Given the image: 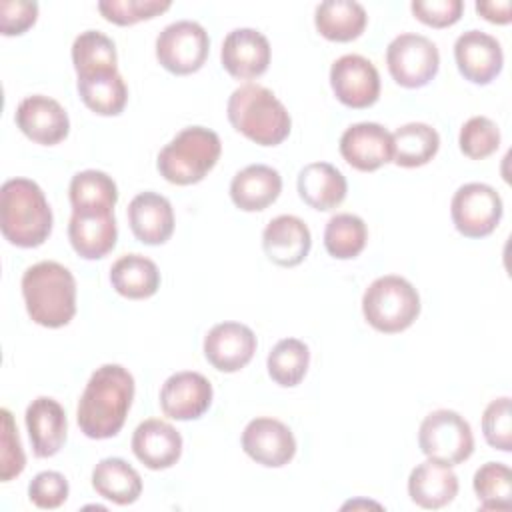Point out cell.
<instances>
[{
	"mask_svg": "<svg viewBox=\"0 0 512 512\" xmlns=\"http://www.w3.org/2000/svg\"><path fill=\"white\" fill-rule=\"evenodd\" d=\"M482 434L492 448L502 452L512 450V408L508 396L496 398L484 408Z\"/></svg>",
	"mask_w": 512,
	"mask_h": 512,
	"instance_id": "cell-39",
	"label": "cell"
},
{
	"mask_svg": "<svg viewBox=\"0 0 512 512\" xmlns=\"http://www.w3.org/2000/svg\"><path fill=\"white\" fill-rule=\"evenodd\" d=\"M70 486L64 474L54 470L38 472L28 484V498L36 508L54 510L60 508L68 498Z\"/></svg>",
	"mask_w": 512,
	"mask_h": 512,
	"instance_id": "cell-41",
	"label": "cell"
},
{
	"mask_svg": "<svg viewBox=\"0 0 512 512\" xmlns=\"http://www.w3.org/2000/svg\"><path fill=\"white\" fill-rule=\"evenodd\" d=\"M256 336L252 328L240 322H220L204 336V356L218 372L242 370L256 352Z\"/></svg>",
	"mask_w": 512,
	"mask_h": 512,
	"instance_id": "cell-15",
	"label": "cell"
},
{
	"mask_svg": "<svg viewBox=\"0 0 512 512\" xmlns=\"http://www.w3.org/2000/svg\"><path fill=\"white\" fill-rule=\"evenodd\" d=\"M472 486L484 510H508L512 506V472L506 464H482L474 474Z\"/></svg>",
	"mask_w": 512,
	"mask_h": 512,
	"instance_id": "cell-36",
	"label": "cell"
},
{
	"mask_svg": "<svg viewBox=\"0 0 512 512\" xmlns=\"http://www.w3.org/2000/svg\"><path fill=\"white\" fill-rule=\"evenodd\" d=\"M270 42L254 28H236L226 34L220 50L224 70L238 80L262 76L270 64Z\"/></svg>",
	"mask_w": 512,
	"mask_h": 512,
	"instance_id": "cell-17",
	"label": "cell"
},
{
	"mask_svg": "<svg viewBox=\"0 0 512 512\" xmlns=\"http://www.w3.org/2000/svg\"><path fill=\"white\" fill-rule=\"evenodd\" d=\"M170 6L168 0H100L98 12L112 24L132 26L166 12Z\"/></svg>",
	"mask_w": 512,
	"mask_h": 512,
	"instance_id": "cell-38",
	"label": "cell"
},
{
	"mask_svg": "<svg viewBox=\"0 0 512 512\" xmlns=\"http://www.w3.org/2000/svg\"><path fill=\"white\" fill-rule=\"evenodd\" d=\"M208 52V32L194 20L172 22L156 38V58L160 66L176 76L198 72L204 66Z\"/></svg>",
	"mask_w": 512,
	"mask_h": 512,
	"instance_id": "cell-8",
	"label": "cell"
},
{
	"mask_svg": "<svg viewBox=\"0 0 512 512\" xmlns=\"http://www.w3.org/2000/svg\"><path fill=\"white\" fill-rule=\"evenodd\" d=\"M330 86L338 102L348 108H368L380 96V74L360 54H344L330 66Z\"/></svg>",
	"mask_w": 512,
	"mask_h": 512,
	"instance_id": "cell-11",
	"label": "cell"
},
{
	"mask_svg": "<svg viewBox=\"0 0 512 512\" xmlns=\"http://www.w3.org/2000/svg\"><path fill=\"white\" fill-rule=\"evenodd\" d=\"M504 206L500 194L482 182L460 186L450 202L454 228L466 238H484L500 224Z\"/></svg>",
	"mask_w": 512,
	"mask_h": 512,
	"instance_id": "cell-10",
	"label": "cell"
},
{
	"mask_svg": "<svg viewBox=\"0 0 512 512\" xmlns=\"http://www.w3.org/2000/svg\"><path fill=\"white\" fill-rule=\"evenodd\" d=\"M92 488L118 506L134 504L142 494V478L122 458H102L92 470Z\"/></svg>",
	"mask_w": 512,
	"mask_h": 512,
	"instance_id": "cell-27",
	"label": "cell"
},
{
	"mask_svg": "<svg viewBox=\"0 0 512 512\" xmlns=\"http://www.w3.org/2000/svg\"><path fill=\"white\" fill-rule=\"evenodd\" d=\"M262 248L270 262L282 268H294L308 256L312 236L306 222L292 214L272 218L262 232Z\"/></svg>",
	"mask_w": 512,
	"mask_h": 512,
	"instance_id": "cell-20",
	"label": "cell"
},
{
	"mask_svg": "<svg viewBox=\"0 0 512 512\" xmlns=\"http://www.w3.org/2000/svg\"><path fill=\"white\" fill-rule=\"evenodd\" d=\"M366 322L384 334H396L414 324L420 314V296L402 276L388 274L376 278L362 296Z\"/></svg>",
	"mask_w": 512,
	"mask_h": 512,
	"instance_id": "cell-6",
	"label": "cell"
},
{
	"mask_svg": "<svg viewBox=\"0 0 512 512\" xmlns=\"http://www.w3.org/2000/svg\"><path fill=\"white\" fill-rule=\"evenodd\" d=\"M72 210H114L118 188L102 170H82L72 176L68 188Z\"/></svg>",
	"mask_w": 512,
	"mask_h": 512,
	"instance_id": "cell-33",
	"label": "cell"
},
{
	"mask_svg": "<svg viewBox=\"0 0 512 512\" xmlns=\"http://www.w3.org/2000/svg\"><path fill=\"white\" fill-rule=\"evenodd\" d=\"M510 10H512L510 0H496V2L494 0H482V2H476V12L492 24H508L512 20Z\"/></svg>",
	"mask_w": 512,
	"mask_h": 512,
	"instance_id": "cell-44",
	"label": "cell"
},
{
	"mask_svg": "<svg viewBox=\"0 0 512 512\" xmlns=\"http://www.w3.org/2000/svg\"><path fill=\"white\" fill-rule=\"evenodd\" d=\"M454 60L458 72L472 84H490L504 66L500 42L480 30H468L456 38Z\"/></svg>",
	"mask_w": 512,
	"mask_h": 512,
	"instance_id": "cell-16",
	"label": "cell"
},
{
	"mask_svg": "<svg viewBox=\"0 0 512 512\" xmlns=\"http://www.w3.org/2000/svg\"><path fill=\"white\" fill-rule=\"evenodd\" d=\"M368 16L362 4L354 0H326L314 10V26L326 40L350 42L366 28Z\"/></svg>",
	"mask_w": 512,
	"mask_h": 512,
	"instance_id": "cell-28",
	"label": "cell"
},
{
	"mask_svg": "<svg viewBox=\"0 0 512 512\" xmlns=\"http://www.w3.org/2000/svg\"><path fill=\"white\" fill-rule=\"evenodd\" d=\"M418 446L428 460L456 466L466 462L474 452L472 428L454 410H434L420 424Z\"/></svg>",
	"mask_w": 512,
	"mask_h": 512,
	"instance_id": "cell-7",
	"label": "cell"
},
{
	"mask_svg": "<svg viewBox=\"0 0 512 512\" xmlns=\"http://www.w3.org/2000/svg\"><path fill=\"white\" fill-rule=\"evenodd\" d=\"M386 64L396 84L404 88H422L436 76L440 68V52L430 38L404 32L388 44Z\"/></svg>",
	"mask_w": 512,
	"mask_h": 512,
	"instance_id": "cell-9",
	"label": "cell"
},
{
	"mask_svg": "<svg viewBox=\"0 0 512 512\" xmlns=\"http://www.w3.org/2000/svg\"><path fill=\"white\" fill-rule=\"evenodd\" d=\"M212 394L210 380L200 372H176L160 388V408L172 420H196L210 408Z\"/></svg>",
	"mask_w": 512,
	"mask_h": 512,
	"instance_id": "cell-13",
	"label": "cell"
},
{
	"mask_svg": "<svg viewBox=\"0 0 512 512\" xmlns=\"http://www.w3.org/2000/svg\"><path fill=\"white\" fill-rule=\"evenodd\" d=\"M128 224L136 240L148 246L168 242L174 232V210L158 192H140L128 204Z\"/></svg>",
	"mask_w": 512,
	"mask_h": 512,
	"instance_id": "cell-23",
	"label": "cell"
},
{
	"mask_svg": "<svg viewBox=\"0 0 512 512\" xmlns=\"http://www.w3.org/2000/svg\"><path fill=\"white\" fill-rule=\"evenodd\" d=\"M22 296L32 322L44 328H62L76 314V280L54 262H36L22 274Z\"/></svg>",
	"mask_w": 512,
	"mask_h": 512,
	"instance_id": "cell-3",
	"label": "cell"
},
{
	"mask_svg": "<svg viewBox=\"0 0 512 512\" xmlns=\"http://www.w3.org/2000/svg\"><path fill=\"white\" fill-rule=\"evenodd\" d=\"M52 208L42 188L28 178H10L0 188V230L18 248L42 246L52 232Z\"/></svg>",
	"mask_w": 512,
	"mask_h": 512,
	"instance_id": "cell-2",
	"label": "cell"
},
{
	"mask_svg": "<svg viewBox=\"0 0 512 512\" xmlns=\"http://www.w3.org/2000/svg\"><path fill=\"white\" fill-rule=\"evenodd\" d=\"M310 366V350L298 338H284L276 342L266 358L268 376L282 388L298 386Z\"/></svg>",
	"mask_w": 512,
	"mask_h": 512,
	"instance_id": "cell-34",
	"label": "cell"
},
{
	"mask_svg": "<svg viewBox=\"0 0 512 512\" xmlns=\"http://www.w3.org/2000/svg\"><path fill=\"white\" fill-rule=\"evenodd\" d=\"M282 192V176L266 164H250L234 174L230 182V198L244 212H260L278 200Z\"/></svg>",
	"mask_w": 512,
	"mask_h": 512,
	"instance_id": "cell-24",
	"label": "cell"
},
{
	"mask_svg": "<svg viewBox=\"0 0 512 512\" xmlns=\"http://www.w3.org/2000/svg\"><path fill=\"white\" fill-rule=\"evenodd\" d=\"M410 10L416 20L432 28H446L460 20L464 2L462 0H414Z\"/></svg>",
	"mask_w": 512,
	"mask_h": 512,
	"instance_id": "cell-42",
	"label": "cell"
},
{
	"mask_svg": "<svg viewBox=\"0 0 512 512\" xmlns=\"http://www.w3.org/2000/svg\"><path fill=\"white\" fill-rule=\"evenodd\" d=\"M32 452L38 458H50L58 454L66 442L68 420L58 400L50 396L34 398L24 414Z\"/></svg>",
	"mask_w": 512,
	"mask_h": 512,
	"instance_id": "cell-21",
	"label": "cell"
},
{
	"mask_svg": "<svg viewBox=\"0 0 512 512\" xmlns=\"http://www.w3.org/2000/svg\"><path fill=\"white\" fill-rule=\"evenodd\" d=\"M298 194L314 210L326 212L340 206L348 184L344 174L330 162H310L298 174Z\"/></svg>",
	"mask_w": 512,
	"mask_h": 512,
	"instance_id": "cell-26",
	"label": "cell"
},
{
	"mask_svg": "<svg viewBox=\"0 0 512 512\" xmlns=\"http://www.w3.org/2000/svg\"><path fill=\"white\" fill-rule=\"evenodd\" d=\"M80 100L98 116H118L128 102V88L118 72L78 78Z\"/></svg>",
	"mask_w": 512,
	"mask_h": 512,
	"instance_id": "cell-32",
	"label": "cell"
},
{
	"mask_svg": "<svg viewBox=\"0 0 512 512\" xmlns=\"http://www.w3.org/2000/svg\"><path fill=\"white\" fill-rule=\"evenodd\" d=\"M242 450L256 464L266 468H280L294 458L296 438L284 422L260 416L246 424L242 432Z\"/></svg>",
	"mask_w": 512,
	"mask_h": 512,
	"instance_id": "cell-12",
	"label": "cell"
},
{
	"mask_svg": "<svg viewBox=\"0 0 512 512\" xmlns=\"http://www.w3.org/2000/svg\"><path fill=\"white\" fill-rule=\"evenodd\" d=\"M232 128L260 146L282 144L292 128L286 106L266 86L248 82L238 86L226 104Z\"/></svg>",
	"mask_w": 512,
	"mask_h": 512,
	"instance_id": "cell-4",
	"label": "cell"
},
{
	"mask_svg": "<svg viewBox=\"0 0 512 512\" xmlns=\"http://www.w3.org/2000/svg\"><path fill=\"white\" fill-rule=\"evenodd\" d=\"M440 148L438 132L424 122H408L392 132V160L402 168L428 164Z\"/></svg>",
	"mask_w": 512,
	"mask_h": 512,
	"instance_id": "cell-30",
	"label": "cell"
},
{
	"mask_svg": "<svg viewBox=\"0 0 512 512\" xmlns=\"http://www.w3.org/2000/svg\"><path fill=\"white\" fill-rule=\"evenodd\" d=\"M342 158L360 172H374L392 162V134L376 122H358L340 136Z\"/></svg>",
	"mask_w": 512,
	"mask_h": 512,
	"instance_id": "cell-18",
	"label": "cell"
},
{
	"mask_svg": "<svg viewBox=\"0 0 512 512\" xmlns=\"http://www.w3.org/2000/svg\"><path fill=\"white\" fill-rule=\"evenodd\" d=\"M14 120L26 138L44 146L60 144L70 132L66 110L60 106V102L44 94L26 96L18 104Z\"/></svg>",
	"mask_w": 512,
	"mask_h": 512,
	"instance_id": "cell-14",
	"label": "cell"
},
{
	"mask_svg": "<svg viewBox=\"0 0 512 512\" xmlns=\"http://www.w3.org/2000/svg\"><path fill=\"white\" fill-rule=\"evenodd\" d=\"M132 452L146 468L166 470L180 460L182 436L172 424L160 418H148L132 434Z\"/></svg>",
	"mask_w": 512,
	"mask_h": 512,
	"instance_id": "cell-22",
	"label": "cell"
},
{
	"mask_svg": "<svg viewBox=\"0 0 512 512\" xmlns=\"http://www.w3.org/2000/svg\"><path fill=\"white\" fill-rule=\"evenodd\" d=\"M134 400V378L120 364L96 368L78 400L76 422L84 436L104 440L116 436Z\"/></svg>",
	"mask_w": 512,
	"mask_h": 512,
	"instance_id": "cell-1",
	"label": "cell"
},
{
	"mask_svg": "<svg viewBox=\"0 0 512 512\" xmlns=\"http://www.w3.org/2000/svg\"><path fill=\"white\" fill-rule=\"evenodd\" d=\"M458 144L462 154L470 160H484L498 150L500 130L490 118L472 116L462 124Z\"/></svg>",
	"mask_w": 512,
	"mask_h": 512,
	"instance_id": "cell-37",
	"label": "cell"
},
{
	"mask_svg": "<svg viewBox=\"0 0 512 512\" xmlns=\"http://www.w3.org/2000/svg\"><path fill=\"white\" fill-rule=\"evenodd\" d=\"M116 238L114 210H72L68 240L84 260L104 258L116 246Z\"/></svg>",
	"mask_w": 512,
	"mask_h": 512,
	"instance_id": "cell-19",
	"label": "cell"
},
{
	"mask_svg": "<svg viewBox=\"0 0 512 512\" xmlns=\"http://www.w3.org/2000/svg\"><path fill=\"white\" fill-rule=\"evenodd\" d=\"M222 152L220 138L204 126H188L180 130L160 152L156 168L164 180L176 186H190L216 166Z\"/></svg>",
	"mask_w": 512,
	"mask_h": 512,
	"instance_id": "cell-5",
	"label": "cell"
},
{
	"mask_svg": "<svg viewBox=\"0 0 512 512\" xmlns=\"http://www.w3.org/2000/svg\"><path fill=\"white\" fill-rule=\"evenodd\" d=\"M368 240V228L356 214H336L326 222L324 248L332 258L350 260L356 258Z\"/></svg>",
	"mask_w": 512,
	"mask_h": 512,
	"instance_id": "cell-35",
	"label": "cell"
},
{
	"mask_svg": "<svg viewBox=\"0 0 512 512\" xmlns=\"http://www.w3.org/2000/svg\"><path fill=\"white\" fill-rule=\"evenodd\" d=\"M38 18V4L28 0H2L0 2V30L4 36L24 34Z\"/></svg>",
	"mask_w": 512,
	"mask_h": 512,
	"instance_id": "cell-43",
	"label": "cell"
},
{
	"mask_svg": "<svg viewBox=\"0 0 512 512\" xmlns=\"http://www.w3.org/2000/svg\"><path fill=\"white\" fill-rule=\"evenodd\" d=\"M458 494V476L452 466L424 460L408 476L410 500L426 510H438L448 506Z\"/></svg>",
	"mask_w": 512,
	"mask_h": 512,
	"instance_id": "cell-25",
	"label": "cell"
},
{
	"mask_svg": "<svg viewBox=\"0 0 512 512\" xmlns=\"http://www.w3.org/2000/svg\"><path fill=\"white\" fill-rule=\"evenodd\" d=\"M116 62V46L106 34L98 30H86L74 38L72 64L78 78L118 72Z\"/></svg>",
	"mask_w": 512,
	"mask_h": 512,
	"instance_id": "cell-31",
	"label": "cell"
},
{
	"mask_svg": "<svg viewBox=\"0 0 512 512\" xmlns=\"http://www.w3.org/2000/svg\"><path fill=\"white\" fill-rule=\"evenodd\" d=\"M110 284L124 298L144 300L158 292L160 270L142 254H126L112 264Z\"/></svg>",
	"mask_w": 512,
	"mask_h": 512,
	"instance_id": "cell-29",
	"label": "cell"
},
{
	"mask_svg": "<svg viewBox=\"0 0 512 512\" xmlns=\"http://www.w3.org/2000/svg\"><path fill=\"white\" fill-rule=\"evenodd\" d=\"M2 448H0V480L10 482L20 476L26 466V456L20 444L18 428L8 408H2Z\"/></svg>",
	"mask_w": 512,
	"mask_h": 512,
	"instance_id": "cell-40",
	"label": "cell"
}]
</instances>
